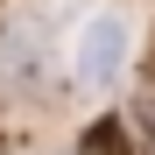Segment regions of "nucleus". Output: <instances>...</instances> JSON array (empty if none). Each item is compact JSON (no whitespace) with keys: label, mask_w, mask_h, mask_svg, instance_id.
I'll use <instances>...</instances> for the list:
<instances>
[{"label":"nucleus","mask_w":155,"mask_h":155,"mask_svg":"<svg viewBox=\"0 0 155 155\" xmlns=\"http://www.w3.org/2000/svg\"><path fill=\"white\" fill-rule=\"evenodd\" d=\"M120 64H127V28H120V14H92L85 28H78L71 78H78L85 92H99V85H113V78H120Z\"/></svg>","instance_id":"1"},{"label":"nucleus","mask_w":155,"mask_h":155,"mask_svg":"<svg viewBox=\"0 0 155 155\" xmlns=\"http://www.w3.org/2000/svg\"><path fill=\"white\" fill-rule=\"evenodd\" d=\"M7 64H14L21 78H42V28H35V21L7 28Z\"/></svg>","instance_id":"2"},{"label":"nucleus","mask_w":155,"mask_h":155,"mask_svg":"<svg viewBox=\"0 0 155 155\" xmlns=\"http://www.w3.org/2000/svg\"><path fill=\"white\" fill-rule=\"evenodd\" d=\"M85 148H92V155H127V127H120V120H99L92 134H85Z\"/></svg>","instance_id":"3"},{"label":"nucleus","mask_w":155,"mask_h":155,"mask_svg":"<svg viewBox=\"0 0 155 155\" xmlns=\"http://www.w3.org/2000/svg\"><path fill=\"white\" fill-rule=\"evenodd\" d=\"M141 85H155V35H148V49H141Z\"/></svg>","instance_id":"4"}]
</instances>
